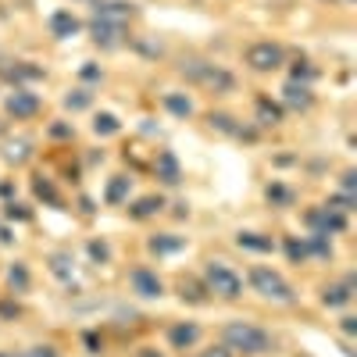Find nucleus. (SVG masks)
Masks as SVG:
<instances>
[{
  "label": "nucleus",
  "mask_w": 357,
  "mask_h": 357,
  "mask_svg": "<svg viewBox=\"0 0 357 357\" xmlns=\"http://www.w3.org/2000/svg\"><path fill=\"white\" fill-rule=\"evenodd\" d=\"M178 75L190 79L193 86L207 89V93H232L236 89V75L215 61H200V57H186L183 65H178Z\"/></svg>",
  "instance_id": "obj_1"
},
{
  "label": "nucleus",
  "mask_w": 357,
  "mask_h": 357,
  "mask_svg": "<svg viewBox=\"0 0 357 357\" xmlns=\"http://www.w3.org/2000/svg\"><path fill=\"white\" fill-rule=\"evenodd\" d=\"M222 347H229L236 354H247V357H257V354H272V336L264 329H257V325H250V321H225Z\"/></svg>",
  "instance_id": "obj_2"
},
{
  "label": "nucleus",
  "mask_w": 357,
  "mask_h": 357,
  "mask_svg": "<svg viewBox=\"0 0 357 357\" xmlns=\"http://www.w3.org/2000/svg\"><path fill=\"white\" fill-rule=\"evenodd\" d=\"M204 286H207V293L222 296V301H240L243 296V279L236 275L225 261H207L204 264Z\"/></svg>",
  "instance_id": "obj_3"
},
{
  "label": "nucleus",
  "mask_w": 357,
  "mask_h": 357,
  "mask_svg": "<svg viewBox=\"0 0 357 357\" xmlns=\"http://www.w3.org/2000/svg\"><path fill=\"white\" fill-rule=\"evenodd\" d=\"M250 286H254V293L264 296V301H275V304H293L296 301L293 286L279 272H272L268 264H254L250 268Z\"/></svg>",
  "instance_id": "obj_4"
},
{
  "label": "nucleus",
  "mask_w": 357,
  "mask_h": 357,
  "mask_svg": "<svg viewBox=\"0 0 357 357\" xmlns=\"http://www.w3.org/2000/svg\"><path fill=\"white\" fill-rule=\"evenodd\" d=\"M243 61H247L254 72H279V68L286 65V50H282L279 43H272V40H257V43L247 47Z\"/></svg>",
  "instance_id": "obj_5"
},
{
  "label": "nucleus",
  "mask_w": 357,
  "mask_h": 357,
  "mask_svg": "<svg viewBox=\"0 0 357 357\" xmlns=\"http://www.w3.org/2000/svg\"><path fill=\"white\" fill-rule=\"evenodd\" d=\"M89 36H93V43H97V47L114 50V47H122V43L129 40V29H126V22L93 18V22H89Z\"/></svg>",
  "instance_id": "obj_6"
},
{
  "label": "nucleus",
  "mask_w": 357,
  "mask_h": 357,
  "mask_svg": "<svg viewBox=\"0 0 357 357\" xmlns=\"http://www.w3.org/2000/svg\"><path fill=\"white\" fill-rule=\"evenodd\" d=\"M40 97L33 93V89H25V86H15L11 93H8V100H4V111L15 118V122H25V118H36L40 114Z\"/></svg>",
  "instance_id": "obj_7"
},
{
  "label": "nucleus",
  "mask_w": 357,
  "mask_h": 357,
  "mask_svg": "<svg viewBox=\"0 0 357 357\" xmlns=\"http://www.w3.org/2000/svg\"><path fill=\"white\" fill-rule=\"evenodd\" d=\"M307 225H311V232H318V236H336V232H347V215L343 211H336V207H311L307 211Z\"/></svg>",
  "instance_id": "obj_8"
},
{
  "label": "nucleus",
  "mask_w": 357,
  "mask_h": 357,
  "mask_svg": "<svg viewBox=\"0 0 357 357\" xmlns=\"http://www.w3.org/2000/svg\"><path fill=\"white\" fill-rule=\"evenodd\" d=\"M129 286H132V293L146 296V301H158V296L165 293V282H161V275H158V272H151V268H143V264L129 272Z\"/></svg>",
  "instance_id": "obj_9"
},
{
  "label": "nucleus",
  "mask_w": 357,
  "mask_h": 357,
  "mask_svg": "<svg viewBox=\"0 0 357 357\" xmlns=\"http://www.w3.org/2000/svg\"><path fill=\"white\" fill-rule=\"evenodd\" d=\"M0 75H4L8 82H15V86H25V82H40L47 72L40 65H33V61H8V65H0Z\"/></svg>",
  "instance_id": "obj_10"
},
{
  "label": "nucleus",
  "mask_w": 357,
  "mask_h": 357,
  "mask_svg": "<svg viewBox=\"0 0 357 357\" xmlns=\"http://www.w3.org/2000/svg\"><path fill=\"white\" fill-rule=\"evenodd\" d=\"M354 286H357L354 275H347L343 282L325 286V289H321V304H325V307H347V304L354 301Z\"/></svg>",
  "instance_id": "obj_11"
},
{
  "label": "nucleus",
  "mask_w": 357,
  "mask_h": 357,
  "mask_svg": "<svg viewBox=\"0 0 357 357\" xmlns=\"http://www.w3.org/2000/svg\"><path fill=\"white\" fill-rule=\"evenodd\" d=\"M79 33H82V22H79L72 11L61 8V11L50 15V36H54V40H72V36H79Z\"/></svg>",
  "instance_id": "obj_12"
},
{
  "label": "nucleus",
  "mask_w": 357,
  "mask_h": 357,
  "mask_svg": "<svg viewBox=\"0 0 357 357\" xmlns=\"http://www.w3.org/2000/svg\"><path fill=\"white\" fill-rule=\"evenodd\" d=\"M154 175L161 178L165 186H178V183H183V168H178V158H175L172 151H161V154L154 158Z\"/></svg>",
  "instance_id": "obj_13"
},
{
  "label": "nucleus",
  "mask_w": 357,
  "mask_h": 357,
  "mask_svg": "<svg viewBox=\"0 0 357 357\" xmlns=\"http://www.w3.org/2000/svg\"><path fill=\"white\" fill-rule=\"evenodd\" d=\"M197 340H200V325L197 321H175L168 329V343L175 350H190V347H197Z\"/></svg>",
  "instance_id": "obj_14"
},
{
  "label": "nucleus",
  "mask_w": 357,
  "mask_h": 357,
  "mask_svg": "<svg viewBox=\"0 0 357 357\" xmlns=\"http://www.w3.org/2000/svg\"><path fill=\"white\" fill-rule=\"evenodd\" d=\"M136 15L132 4L126 0H93V18H111V22H129Z\"/></svg>",
  "instance_id": "obj_15"
},
{
  "label": "nucleus",
  "mask_w": 357,
  "mask_h": 357,
  "mask_svg": "<svg viewBox=\"0 0 357 357\" xmlns=\"http://www.w3.org/2000/svg\"><path fill=\"white\" fill-rule=\"evenodd\" d=\"M282 100L293 107V111H311V104H314V93H311V86H304V82H286L282 86Z\"/></svg>",
  "instance_id": "obj_16"
},
{
  "label": "nucleus",
  "mask_w": 357,
  "mask_h": 357,
  "mask_svg": "<svg viewBox=\"0 0 357 357\" xmlns=\"http://www.w3.org/2000/svg\"><path fill=\"white\" fill-rule=\"evenodd\" d=\"M254 118H257L261 129H275V126H282V107L272 97H257L254 100Z\"/></svg>",
  "instance_id": "obj_17"
},
{
  "label": "nucleus",
  "mask_w": 357,
  "mask_h": 357,
  "mask_svg": "<svg viewBox=\"0 0 357 357\" xmlns=\"http://www.w3.org/2000/svg\"><path fill=\"white\" fill-rule=\"evenodd\" d=\"M207 122H211V129H218V132H225V136H236V139H254V129L236 126V118H232V114L211 111V114H207Z\"/></svg>",
  "instance_id": "obj_18"
},
{
  "label": "nucleus",
  "mask_w": 357,
  "mask_h": 357,
  "mask_svg": "<svg viewBox=\"0 0 357 357\" xmlns=\"http://www.w3.org/2000/svg\"><path fill=\"white\" fill-rule=\"evenodd\" d=\"M161 211H165V197H161V193H151V197H139V200L129 207V218L146 222V218H154V215H161Z\"/></svg>",
  "instance_id": "obj_19"
},
{
  "label": "nucleus",
  "mask_w": 357,
  "mask_h": 357,
  "mask_svg": "<svg viewBox=\"0 0 357 357\" xmlns=\"http://www.w3.org/2000/svg\"><path fill=\"white\" fill-rule=\"evenodd\" d=\"M236 247L240 250H254V254H272L275 250V240L264 232H236Z\"/></svg>",
  "instance_id": "obj_20"
},
{
  "label": "nucleus",
  "mask_w": 357,
  "mask_h": 357,
  "mask_svg": "<svg viewBox=\"0 0 357 357\" xmlns=\"http://www.w3.org/2000/svg\"><path fill=\"white\" fill-rule=\"evenodd\" d=\"M146 247H151V254L165 257V254H178V250L186 247V240H183V236H172V232H158V236L146 240Z\"/></svg>",
  "instance_id": "obj_21"
},
{
  "label": "nucleus",
  "mask_w": 357,
  "mask_h": 357,
  "mask_svg": "<svg viewBox=\"0 0 357 357\" xmlns=\"http://www.w3.org/2000/svg\"><path fill=\"white\" fill-rule=\"evenodd\" d=\"M129 190H132V178L129 175H114L111 183H107V190H104V204H111V207L126 204L129 200Z\"/></svg>",
  "instance_id": "obj_22"
},
{
  "label": "nucleus",
  "mask_w": 357,
  "mask_h": 357,
  "mask_svg": "<svg viewBox=\"0 0 357 357\" xmlns=\"http://www.w3.org/2000/svg\"><path fill=\"white\" fill-rule=\"evenodd\" d=\"M165 107L175 114V118H190L193 114V100L186 93H165Z\"/></svg>",
  "instance_id": "obj_23"
},
{
  "label": "nucleus",
  "mask_w": 357,
  "mask_h": 357,
  "mask_svg": "<svg viewBox=\"0 0 357 357\" xmlns=\"http://www.w3.org/2000/svg\"><path fill=\"white\" fill-rule=\"evenodd\" d=\"M29 282H33V279H29L25 261H15V264L8 268V286H11L15 293H25V289H29Z\"/></svg>",
  "instance_id": "obj_24"
},
{
  "label": "nucleus",
  "mask_w": 357,
  "mask_h": 357,
  "mask_svg": "<svg viewBox=\"0 0 357 357\" xmlns=\"http://www.w3.org/2000/svg\"><path fill=\"white\" fill-rule=\"evenodd\" d=\"M178 293H183V301H190V304H204L207 301V286L197 282V279H183L178 282Z\"/></svg>",
  "instance_id": "obj_25"
},
{
  "label": "nucleus",
  "mask_w": 357,
  "mask_h": 357,
  "mask_svg": "<svg viewBox=\"0 0 357 357\" xmlns=\"http://www.w3.org/2000/svg\"><path fill=\"white\" fill-rule=\"evenodd\" d=\"M33 193H36L40 200H47L50 207H61V197H57L54 183H50V178H43V175H36V178H33Z\"/></svg>",
  "instance_id": "obj_26"
},
{
  "label": "nucleus",
  "mask_w": 357,
  "mask_h": 357,
  "mask_svg": "<svg viewBox=\"0 0 357 357\" xmlns=\"http://www.w3.org/2000/svg\"><path fill=\"white\" fill-rule=\"evenodd\" d=\"M282 250H286V257L293 261V264H304L311 254H307V243L304 240H296V236H286L282 240Z\"/></svg>",
  "instance_id": "obj_27"
},
{
  "label": "nucleus",
  "mask_w": 357,
  "mask_h": 357,
  "mask_svg": "<svg viewBox=\"0 0 357 357\" xmlns=\"http://www.w3.org/2000/svg\"><path fill=\"white\" fill-rule=\"evenodd\" d=\"M118 129H122V122H118L111 111H100V114L93 118V132H97V136H114Z\"/></svg>",
  "instance_id": "obj_28"
},
{
  "label": "nucleus",
  "mask_w": 357,
  "mask_h": 357,
  "mask_svg": "<svg viewBox=\"0 0 357 357\" xmlns=\"http://www.w3.org/2000/svg\"><path fill=\"white\" fill-rule=\"evenodd\" d=\"M304 243H307V254H314V257H333V243H329V236L311 232Z\"/></svg>",
  "instance_id": "obj_29"
},
{
  "label": "nucleus",
  "mask_w": 357,
  "mask_h": 357,
  "mask_svg": "<svg viewBox=\"0 0 357 357\" xmlns=\"http://www.w3.org/2000/svg\"><path fill=\"white\" fill-rule=\"evenodd\" d=\"M264 197L272 200L275 207H289V204H293V190H289V186H282V183H272V186L264 190Z\"/></svg>",
  "instance_id": "obj_30"
},
{
  "label": "nucleus",
  "mask_w": 357,
  "mask_h": 357,
  "mask_svg": "<svg viewBox=\"0 0 357 357\" xmlns=\"http://www.w3.org/2000/svg\"><path fill=\"white\" fill-rule=\"evenodd\" d=\"M89 104H93V93H89V89H72V93L65 97V107L68 111H86Z\"/></svg>",
  "instance_id": "obj_31"
},
{
  "label": "nucleus",
  "mask_w": 357,
  "mask_h": 357,
  "mask_svg": "<svg viewBox=\"0 0 357 357\" xmlns=\"http://www.w3.org/2000/svg\"><path fill=\"white\" fill-rule=\"evenodd\" d=\"M50 272H54L57 279H68V275H72V254H65V250L54 254V257H50Z\"/></svg>",
  "instance_id": "obj_32"
},
{
  "label": "nucleus",
  "mask_w": 357,
  "mask_h": 357,
  "mask_svg": "<svg viewBox=\"0 0 357 357\" xmlns=\"http://www.w3.org/2000/svg\"><path fill=\"white\" fill-rule=\"evenodd\" d=\"M314 75H318V68H314L311 61H304V57H301V61L293 65V75H289V79H293V82H304V86H311V79H314Z\"/></svg>",
  "instance_id": "obj_33"
},
{
  "label": "nucleus",
  "mask_w": 357,
  "mask_h": 357,
  "mask_svg": "<svg viewBox=\"0 0 357 357\" xmlns=\"http://www.w3.org/2000/svg\"><path fill=\"white\" fill-rule=\"evenodd\" d=\"M86 250H89V257H93L97 264H104V261L111 257V247H107L104 240H89V243H86Z\"/></svg>",
  "instance_id": "obj_34"
},
{
  "label": "nucleus",
  "mask_w": 357,
  "mask_h": 357,
  "mask_svg": "<svg viewBox=\"0 0 357 357\" xmlns=\"http://www.w3.org/2000/svg\"><path fill=\"white\" fill-rule=\"evenodd\" d=\"M329 207H336V211H354V193H336V197H329Z\"/></svg>",
  "instance_id": "obj_35"
},
{
  "label": "nucleus",
  "mask_w": 357,
  "mask_h": 357,
  "mask_svg": "<svg viewBox=\"0 0 357 357\" xmlns=\"http://www.w3.org/2000/svg\"><path fill=\"white\" fill-rule=\"evenodd\" d=\"M29 158V143L25 139H18V143H11V151H8V161H15V165H22Z\"/></svg>",
  "instance_id": "obj_36"
},
{
  "label": "nucleus",
  "mask_w": 357,
  "mask_h": 357,
  "mask_svg": "<svg viewBox=\"0 0 357 357\" xmlns=\"http://www.w3.org/2000/svg\"><path fill=\"white\" fill-rule=\"evenodd\" d=\"M8 218H18V222H29L33 218V211H29L25 204H8Z\"/></svg>",
  "instance_id": "obj_37"
},
{
  "label": "nucleus",
  "mask_w": 357,
  "mask_h": 357,
  "mask_svg": "<svg viewBox=\"0 0 357 357\" xmlns=\"http://www.w3.org/2000/svg\"><path fill=\"white\" fill-rule=\"evenodd\" d=\"M72 132H75V129H72L68 122H54V126H50V136H54V139H72Z\"/></svg>",
  "instance_id": "obj_38"
},
{
  "label": "nucleus",
  "mask_w": 357,
  "mask_h": 357,
  "mask_svg": "<svg viewBox=\"0 0 357 357\" xmlns=\"http://www.w3.org/2000/svg\"><path fill=\"white\" fill-rule=\"evenodd\" d=\"M86 82H100V68L93 65V61H89V65H82V72H79Z\"/></svg>",
  "instance_id": "obj_39"
},
{
  "label": "nucleus",
  "mask_w": 357,
  "mask_h": 357,
  "mask_svg": "<svg viewBox=\"0 0 357 357\" xmlns=\"http://www.w3.org/2000/svg\"><path fill=\"white\" fill-rule=\"evenodd\" d=\"M22 357H57V350L54 347H33V350H25Z\"/></svg>",
  "instance_id": "obj_40"
},
{
  "label": "nucleus",
  "mask_w": 357,
  "mask_h": 357,
  "mask_svg": "<svg viewBox=\"0 0 357 357\" xmlns=\"http://www.w3.org/2000/svg\"><path fill=\"white\" fill-rule=\"evenodd\" d=\"M357 190V172L350 168V172H343V193H354Z\"/></svg>",
  "instance_id": "obj_41"
},
{
  "label": "nucleus",
  "mask_w": 357,
  "mask_h": 357,
  "mask_svg": "<svg viewBox=\"0 0 357 357\" xmlns=\"http://www.w3.org/2000/svg\"><path fill=\"white\" fill-rule=\"evenodd\" d=\"M18 311H22V307H18L15 301H4V304H0V314H4V318H18Z\"/></svg>",
  "instance_id": "obj_42"
},
{
  "label": "nucleus",
  "mask_w": 357,
  "mask_h": 357,
  "mask_svg": "<svg viewBox=\"0 0 357 357\" xmlns=\"http://www.w3.org/2000/svg\"><path fill=\"white\" fill-rule=\"evenodd\" d=\"M340 329H343L347 336H354V333H357V318H350V314H347V318H340Z\"/></svg>",
  "instance_id": "obj_43"
},
{
  "label": "nucleus",
  "mask_w": 357,
  "mask_h": 357,
  "mask_svg": "<svg viewBox=\"0 0 357 357\" xmlns=\"http://www.w3.org/2000/svg\"><path fill=\"white\" fill-rule=\"evenodd\" d=\"M200 357H232V350L229 347H211V350H204Z\"/></svg>",
  "instance_id": "obj_44"
},
{
  "label": "nucleus",
  "mask_w": 357,
  "mask_h": 357,
  "mask_svg": "<svg viewBox=\"0 0 357 357\" xmlns=\"http://www.w3.org/2000/svg\"><path fill=\"white\" fill-rule=\"evenodd\" d=\"M136 357H161L158 350H151V347H143V350H136Z\"/></svg>",
  "instance_id": "obj_45"
},
{
  "label": "nucleus",
  "mask_w": 357,
  "mask_h": 357,
  "mask_svg": "<svg viewBox=\"0 0 357 357\" xmlns=\"http://www.w3.org/2000/svg\"><path fill=\"white\" fill-rule=\"evenodd\" d=\"M0 357H15V354H4V350H0Z\"/></svg>",
  "instance_id": "obj_46"
},
{
  "label": "nucleus",
  "mask_w": 357,
  "mask_h": 357,
  "mask_svg": "<svg viewBox=\"0 0 357 357\" xmlns=\"http://www.w3.org/2000/svg\"><path fill=\"white\" fill-rule=\"evenodd\" d=\"M0 132H4V126H0Z\"/></svg>",
  "instance_id": "obj_47"
}]
</instances>
